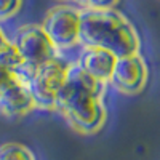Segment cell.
Segmentation results:
<instances>
[{
	"mask_svg": "<svg viewBox=\"0 0 160 160\" xmlns=\"http://www.w3.org/2000/svg\"><path fill=\"white\" fill-rule=\"evenodd\" d=\"M59 2H62V3H71V2H74V0H59Z\"/></svg>",
	"mask_w": 160,
	"mask_h": 160,
	"instance_id": "15",
	"label": "cell"
},
{
	"mask_svg": "<svg viewBox=\"0 0 160 160\" xmlns=\"http://www.w3.org/2000/svg\"><path fill=\"white\" fill-rule=\"evenodd\" d=\"M24 0H0V22L18 15Z\"/></svg>",
	"mask_w": 160,
	"mask_h": 160,
	"instance_id": "12",
	"label": "cell"
},
{
	"mask_svg": "<svg viewBox=\"0 0 160 160\" xmlns=\"http://www.w3.org/2000/svg\"><path fill=\"white\" fill-rule=\"evenodd\" d=\"M10 43H11V38L7 35V32H5L3 28H2V24H0V50L5 48V47L10 45Z\"/></svg>",
	"mask_w": 160,
	"mask_h": 160,
	"instance_id": "14",
	"label": "cell"
},
{
	"mask_svg": "<svg viewBox=\"0 0 160 160\" xmlns=\"http://www.w3.org/2000/svg\"><path fill=\"white\" fill-rule=\"evenodd\" d=\"M120 0H74V3L82 10H109L115 8Z\"/></svg>",
	"mask_w": 160,
	"mask_h": 160,
	"instance_id": "11",
	"label": "cell"
},
{
	"mask_svg": "<svg viewBox=\"0 0 160 160\" xmlns=\"http://www.w3.org/2000/svg\"><path fill=\"white\" fill-rule=\"evenodd\" d=\"M149 69L144 58L139 55L120 56L115 61L109 85L123 95H138L148 83Z\"/></svg>",
	"mask_w": 160,
	"mask_h": 160,
	"instance_id": "6",
	"label": "cell"
},
{
	"mask_svg": "<svg viewBox=\"0 0 160 160\" xmlns=\"http://www.w3.org/2000/svg\"><path fill=\"white\" fill-rule=\"evenodd\" d=\"M80 47L104 48L120 58L138 55L141 38L133 22L115 8L82 10Z\"/></svg>",
	"mask_w": 160,
	"mask_h": 160,
	"instance_id": "2",
	"label": "cell"
},
{
	"mask_svg": "<svg viewBox=\"0 0 160 160\" xmlns=\"http://www.w3.org/2000/svg\"><path fill=\"white\" fill-rule=\"evenodd\" d=\"M80 15L77 5L59 3L51 7L40 22L59 55L80 47Z\"/></svg>",
	"mask_w": 160,
	"mask_h": 160,
	"instance_id": "4",
	"label": "cell"
},
{
	"mask_svg": "<svg viewBox=\"0 0 160 160\" xmlns=\"http://www.w3.org/2000/svg\"><path fill=\"white\" fill-rule=\"evenodd\" d=\"M35 109L29 88L21 82L11 83L0 91V114L5 117H22Z\"/></svg>",
	"mask_w": 160,
	"mask_h": 160,
	"instance_id": "8",
	"label": "cell"
},
{
	"mask_svg": "<svg viewBox=\"0 0 160 160\" xmlns=\"http://www.w3.org/2000/svg\"><path fill=\"white\" fill-rule=\"evenodd\" d=\"M11 43L31 68H38L59 55L40 24H24L18 28Z\"/></svg>",
	"mask_w": 160,
	"mask_h": 160,
	"instance_id": "5",
	"label": "cell"
},
{
	"mask_svg": "<svg viewBox=\"0 0 160 160\" xmlns=\"http://www.w3.org/2000/svg\"><path fill=\"white\" fill-rule=\"evenodd\" d=\"M108 85L91 78L71 61L64 83L56 98V111L80 135H95L108 120L104 95Z\"/></svg>",
	"mask_w": 160,
	"mask_h": 160,
	"instance_id": "1",
	"label": "cell"
},
{
	"mask_svg": "<svg viewBox=\"0 0 160 160\" xmlns=\"http://www.w3.org/2000/svg\"><path fill=\"white\" fill-rule=\"evenodd\" d=\"M22 64H24V61L19 56V53L16 51V48L13 47V43H10L5 48L0 50V66H3V68H7L11 72H16Z\"/></svg>",
	"mask_w": 160,
	"mask_h": 160,
	"instance_id": "10",
	"label": "cell"
},
{
	"mask_svg": "<svg viewBox=\"0 0 160 160\" xmlns=\"http://www.w3.org/2000/svg\"><path fill=\"white\" fill-rule=\"evenodd\" d=\"M72 59H66L64 55H58L45 64L35 68L32 77L28 82V88L32 95L35 109L56 111V98L64 83L66 72Z\"/></svg>",
	"mask_w": 160,
	"mask_h": 160,
	"instance_id": "3",
	"label": "cell"
},
{
	"mask_svg": "<svg viewBox=\"0 0 160 160\" xmlns=\"http://www.w3.org/2000/svg\"><path fill=\"white\" fill-rule=\"evenodd\" d=\"M15 82H16L15 72H11L7 68H3V66H0V91L5 90L7 87H10L11 83H15Z\"/></svg>",
	"mask_w": 160,
	"mask_h": 160,
	"instance_id": "13",
	"label": "cell"
},
{
	"mask_svg": "<svg viewBox=\"0 0 160 160\" xmlns=\"http://www.w3.org/2000/svg\"><path fill=\"white\" fill-rule=\"evenodd\" d=\"M0 160H37V157L21 142H3L0 144Z\"/></svg>",
	"mask_w": 160,
	"mask_h": 160,
	"instance_id": "9",
	"label": "cell"
},
{
	"mask_svg": "<svg viewBox=\"0 0 160 160\" xmlns=\"http://www.w3.org/2000/svg\"><path fill=\"white\" fill-rule=\"evenodd\" d=\"M80 69H83L91 78L109 85L117 56L114 53L98 47H78V55L72 59Z\"/></svg>",
	"mask_w": 160,
	"mask_h": 160,
	"instance_id": "7",
	"label": "cell"
}]
</instances>
